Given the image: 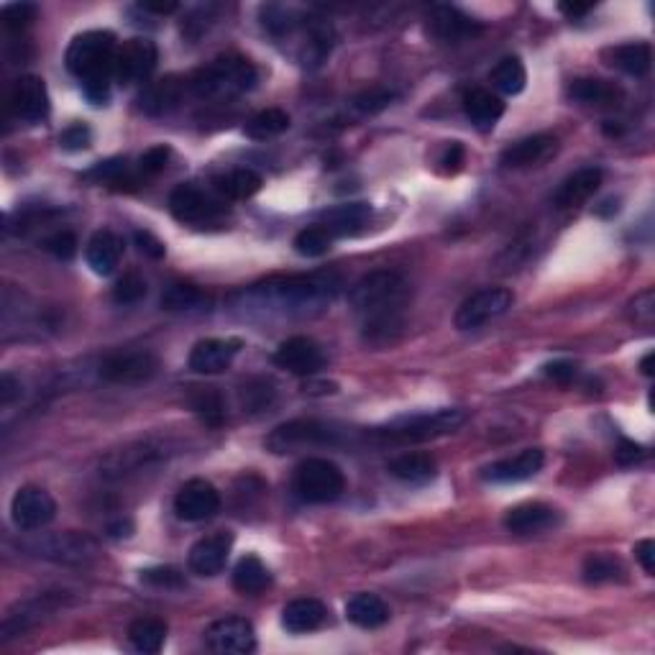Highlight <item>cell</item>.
I'll return each instance as SVG.
<instances>
[{
	"label": "cell",
	"mask_w": 655,
	"mask_h": 655,
	"mask_svg": "<svg viewBox=\"0 0 655 655\" xmlns=\"http://www.w3.org/2000/svg\"><path fill=\"white\" fill-rule=\"evenodd\" d=\"M407 302L410 285L400 272L392 269L366 274L348 292V305L364 320V338L374 346L397 341L405 328Z\"/></svg>",
	"instance_id": "obj_1"
},
{
	"label": "cell",
	"mask_w": 655,
	"mask_h": 655,
	"mask_svg": "<svg viewBox=\"0 0 655 655\" xmlns=\"http://www.w3.org/2000/svg\"><path fill=\"white\" fill-rule=\"evenodd\" d=\"M116 52V36L111 31H85L77 34L67 47V70L82 82V90L93 105H105L111 98Z\"/></svg>",
	"instance_id": "obj_2"
},
{
	"label": "cell",
	"mask_w": 655,
	"mask_h": 655,
	"mask_svg": "<svg viewBox=\"0 0 655 655\" xmlns=\"http://www.w3.org/2000/svg\"><path fill=\"white\" fill-rule=\"evenodd\" d=\"M341 279L333 274H310V277L269 279L264 285H254L244 292L249 305L264 310H282V313H310L336 297Z\"/></svg>",
	"instance_id": "obj_3"
},
{
	"label": "cell",
	"mask_w": 655,
	"mask_h": 655,
	"mask_svg": "<svg viewBox=\"0 0 655 655\" xmlns=\"http://www.w3.org/2000/svg\"><path fill=\"white\" fill-rule=\"evenodd\" d=\"M256 85V67L244 57H218L187 80L195 98L231 100Z\"/></svg>",
	"instance_id": "obj_4"
},
{
	"label": "cell",
	"mask_w": 655,
	"mask_h": 655,
	"mask_svg": "<svg viewBox=\"0 0 655 655\" xmlns=\"http://www.w3.org/2000/svg\"><path fill=\"white\" fill-rule=\"evenodd\" d=\"M466 423V410L458 407H443V410L420 412V415H407V418H397L389 425L379 428L377 433L384 441L392 443H425L441 435L456 433L461 425Z\"/></svg>",
	"instance_id": "obj_5"
},
{
	"label": "cell",
	"mask_w": 655,
	"mask_h": 655,
	"mask_svg": "<svg viewBox=\"0 0 655 655\" xmlns=\"http://www.w3.org/2000/svg\"><path fill=\"white\" fill-rule=\"evenodd\" d=\"M292 489L302 502L310 505H328L338 499L346 489V476L328 458H305L295 469Z\"/></svg>",
	"instance_id": "obj_6"
},
{
	"label": "cell",
	"mask_w": 655,
	"mask_h": 655,
	"mask_svg": "<svg viewBox=\"0 0 655 655\" xmlns=\"http://www.w3.org/2000/svg\"><path fill=\"white\" fill-rule=\"evenodd\" d=\"M341 430L320 420H292L269 433L267 448L272 453H287L305 446H341Z\"/></svg>",
	"instance_id": "obj_7"
},
{
	"label": "cell",
	"mask_w": 655,
	"mask_h": 655,
	"mask_svg": "<svg viewBox=\"0 0 655 655\" xmlns=\"http://www.w3.org/2000/svg\"><path fill=\"white\" fill-rule=\"evenodd\" d=\"M512 302H515V295H512L507 287H484V290L474 292V295L466 297V300L458 305L453 325H456L458 331L482 328V325L502 318V315L512 308Z\"/></svg>",
	"instance_id": "obj_8"
},
{
	"label": "cell",
	"mask_w": 655,
	"mask_h": 655,
	"mask_svg": "<svg viewBox=\"0 0 655 655\" xmlns=\"http://www.w3.org/2000/svg\"><path fill=\"white\" fill-rule=\"evenodd\" d=\"M169 210L180 223L203 226V223L218 221L226 213V200L195 185H180L169 195Z\"/></svg>",
	"instance_id": "obj_9"
},
{
	"label": "cell",
	"mask_w": 655,
	"mask_h": 655,
	"mask_svg": "<svg viewBox=\"0 0 655 655\" xmlns=\"http://www.w3.org/2000/svg\"><path fill=\"white\" fill-rule=\"evenodd\" d=\"M159 369V359L151 351H116V354L105 356L100 364V379L111 384H144L149 382Z\"/></svg>",
	"instance_id": "obj_10"
},
{
	"label": "cell",
	"mask_w": 655,
	"mask_h": 655,
	"mask_svg": "<svg viewBox=\"0 0 655 655\" xmlns=\"http://www.w3.org/2000/svg\"><path fill=\"white\" fill-rule=\"evenodd\" d=\"M159 52L157 44L149 39H128L123 41L116 52L113 64V77L121 85H134V82L149 80L151 72L157 70Z\"/></svg>",
	"instance_id": "obj_11"
},
{
	"label": "cell",
	"mask_w": 655,
	"mask_h": 655,
	"mask_svg": "<svg viewBox=\"0 0 655 655\" xmlns=\"http://www.w3.org/2000/svg\"><path fill=\"white\" fill-rule=\"evenodd\" d=\"M54 515H57V502L41 487H21L11 502L13 525L24 533L47 528Z\"/></svg>",
	"instance_id": "obj_12"
},
{
	"label": "cell",
	"mask_w": 655,
	"mask_h": 655,
	"mask_svg": "<svg viewBox=\"0 0 655 655\" xmlns=\"http://www.w3.org/2000/svg\"><path fill=\"white\" fill-rule=\"evenodd\" d=\"M274 364L297 377H315L325 366V351L318 341L308 336H292L279 343L274 351Z\"/></svg>",
	"instance_id": "obj_13"
},
{
	"label": "cell",
	"mask_w": 655,
	"mask_h": 655,
	"mask_svg": "<svg viewBox=\"0 0 655 655\" xmlns=\"http://www.w3.org/2000/svg\"><path fill=\"white\" fill-rule=\"evenodd\" d=\"M8 108L18 121L39 123L49 116V93L44 80L36 75L18 77L8 95Z\"/></svg>",
	"instance_id": "obj_14"
},
{
	"label": "cell",
	"mask_w": 655,
	"mask_h": 655,
	"mask_svg": "<svg viewBox=\"0 0 655 655\" xmlns=\"http://www.w3.org/2000/svg\"><path fill=\"white\" fill-rule=\"evenodd\" d=\"M221 494L205 479H190L174 497V512L185 522H203L218 515Z\"/></svg>",
	"instance_id": "obj_15"
},
{
	"label": "cell",
	"mask_w": 655,
	"mask_h": 655,
	"mask_svg": "<svg viewBox=\"0 0 655 655\" xmlns=\"http://www.w3.org/2000/svg\"><path fill=\"white\" fill-rule=\"evenodd\" d=\"M210 650L226 655H246L256 650V635L254 625L244 617H226L208 627L205 632Z\"/></svg>",
	"instance_id": "obj_16"
},
{
	"label": "cell",
	"mask_w": 655,
	"mask_h": 655,
	"mask_svg": "<svg viewBox=\"0 0 655 655\" xmlns=\"http://www.w3.org/2000/svg\"><path fill=\"white\" fill-rule=\"evenodd\" d=\"M428 29L441 44H464L482 34V24L453 6H433L428 13Z\"/></svg>",
	"instance_id": "obj_17"
},
{
	"label": "cell",
	"mask_w": 655,
	"mask_h": 655,
	"mask_svg": "<svg viewBox=\"0 0 655 655\" xmlns=\"http://www.w3.org/2000/svg\"><path fill=\"white\" fill-rule=\"evenodd\" d=\"M231 545L233 535L228 533V530L213 533L208 535V538H200L198 543L190 548L187 566H190L192 574L198 576H218L226 569V561L228 556H231Z\"/></svg>",
	"instance_id": "obj_18"
},
{
	"label": "cell",
	"mask_w": 655,
	"mask_h": 655,
	"mask_svg": "<svg viewBox=\"0 0 655 655\" xmlns=\"http://www.w3.org/2000/svg\"><path fill=\"white\" fill-rule=\"evenodd\" d=\"M241 351L238 338H205L190 351V369L198 374H221Z\"/></svg>",
	"instance_id": "obj_19"
},
{
	"label": "cell",
	"mask_w": 655,
	"mask_h": 655,
	"mask_svg": "<svg viewBox=\"0 0 655 655\" xmlns=\"http://www.w3.org/2000/svg\"><path fill=\"white\" fill-rule=\"evenodd\" d=\"M545 464V453L540 448H525L517 456L497 461V464L484 469V479L494 484H517L525 479H533Z\"/></svg>",
	"instance_id": "obj_20"
},
{
	"label": "cell",
	"mask_w": 655,
	"mask_h": 655,
	"mask_svg": "<svg viewBox=\"0 0 655 655\" xmlns=\"http://www.w3.org/2000/svg\"><path fill=\"white\" fill-rule=\"evenodd\" d=\"M558 522H561L558 510L543 502H525V505L512 507L505 515V528L512 535H540L556 528Z\"/></svg>",
	"instance_id": "obj_21"
},
{
	"label": "cell",
	"mask_w": 655,
	"mask_h": 655,
	"mask_svg": "<svg viewBox=\"0 0 655 655\" xmlns=\"http://www.w3.org/2000/svg\"><path fill=\"white\" fill-rule=\"evenodd\" d=\"M558 141L553 139L551 134H535L528 136V139L515 141L512 146H507L502 151V164L510 169H522V167H538V164L548 162V159L556 154Z\"/></svg>",
	"instance_id": "obj_22"
},
{
	"label": "cell",
	"mask_w": 655,
	"mask_h": 655,
	"mask_svg": "<svg viewBox=\"0 0 655 655\" xmlns=\"http://www.w3.org/2000/svg\"><path fill=\"white\" fill-rule=\"evenodd\" d=\"M190 90L187 87V80H180V77H164V80L151 82L149 87L141 95V111L146 116H167V113L177 111L180 103L185 100V93Z\"/></svg>",
	"instance_id": "obj_23"
},
{
	"label": "cell",
	"mask_w": 655,
	"mask_h": 655,
	"mask_svg": "<svg viewBox=\"0 0 655 655\" xmlns=\"http://www.w3.org/2000/svg\"><path fill=\"white\" fill-rule=\"evenodd\" d=\"M599 185H602V169L597 167L579 169V172L571 174L569 180L558 187V192L553 195V203H556V208L561 210L579 208V205H584L586 200L592 198L594 192L599 190Z\"/></svg>",
	"instance_id": "obj_24"
},
{
	"label": "cell",
	"mask_w": 655,
	"mask_h": 655,
	"mask_svg": "<svg viewBox=\"0 0 655 655\" xmlns=\"http://www.w3.org/2000/svg\"><path fill=\"white\" fill-rule=\"evenodd\" d=\"M121 254H123V241L113 231H98L93 233L90 241H87V249H85L87 267L93 269L95 274H100V277H108V274L116 272Z\"/></svg>",
	"instance_id": "obj_25"
},
{
	"label": "cell",
	"mask_w": 655,
	"mask_h": 655,
	"mask_svg": "<svg viewBox=\"0 0 655 655\" xmlns=\"http://www.w3.org/2000/svg\"><path fill=\"white\" fill-rule=\"evenodd\" d=\"M371 205L369 203H343L336 208H328L320 215V226L331 236H354L369 223Z\"/></svg>",
	"instance_id": "obj_26"
},
{
	"label": "cell",
	"mask_w": 655,
	"mask_h": 655,
	"mask_svg": "<svg viewBox=\"0 0 655 655\" xmlns=\"http://www.w3.org/2000/svg\"><path fill=\"white\" fill-rule=\"evenodd\" d=\"M609 67L625 72L630 77H645L653 67V49L648 41H630V44H620L604 52Z\"/></svg>",
	"instance_id": "obj_27"
},
{
	"label": "cell",
	"mask_w": 655,
	"mask_h": 655,
	"mask_svg": "<svg viewBox=\"0 0 655 655\" xmlns=\"http://www.w3.org/2000/svg\"><path fill=\"white\" fill-rule=\"evenodd\" d=\"M325 604L318 599H295L282 609V627L292 635H305V632L318 630L325 622Z\"/></svg>",
	"instance_id": "obj_28"
},
{
	"label": "cell",
	"mask_w": 655,
	"mask_h": 655,
	"mask_svg": "<svg viewBox=\"0 0 655 655\" xmlns=\"http://www.w3.org/2000/svg\"><path fill=\"white\" fill-rule=\"evenodd\" d=\"M387 471L405 484H428L438 474V464L428 453H402L389 461Z\"/></svg>",
	"instance_id": "obj_29"
},
{
	"label": "cell",
	"mask_w": 655,
	"mask_h": 655,
	"mask_svg": "<svg viewBox=\"0 0 655 655\" xmlns=\"http://www.w3.org/2000/svg\"><path fill=\"white\" fill-rule=\"evenodd\" d=\"M346 617L361 630H377L389 622V607L377 594H354L346 604Z\"/></svg>",
	"instance_id": "obj_30"
},
{
	"label": "cell",
	"mask_w": 655,
	"mask_h": 655,
	"mask_svg": "<svg viewBox=\"0 0 655 655\" xmlns=\"http://www.w3.org/2000/svg\"><path fill=\"white\" fill-rule=\"evenodd\" d=\"M464 113L469 121L479 128H492L499 118L505 116V103L502 98L484 87H474L464 95Z\"/></svg>",
	"instance_id": "obj_31"
},
{
	"label": "cell",
	"mask_w": 655,
	"mask_h": 655,
	"mask_svg": "<svg viewBox=\"0 0 655 655\" xmlns=\"http://www.w3.org/2000/svg\"><path fill=\"white\" fill-rule=\"evenodd\" d=\"M41 556L54 558V561L64 563H82L85 558L95 556V543L87 535L77 533H62L54 535L47 545H39Z\"/></svg>",
	"instance_id": "obj_32"
},
{
	"label": "cell",
	"mask_w": 655,
	"mask_h": 655,
	"mask_svg": "<svg viewBox=\"0 0 655 655\" xmlns=\"http://www.w3.org/2000/svg\"><path fill=\"white\" fill-rule=\"evenodd\" d=\"M569 98L586 105H615L622 100V87L597 77H579L569 85Z\"/></svg>",
	"instance_id": "obj_33"
},
{
	"label": "cell",
	"mask_w": 655,
	"mask_h": 655,
	"mask_svg": "<svg viewBox=\"0 0 655 655\" xmlns=\"http://www.w3.org/2000/svg\"><path fill=\"white\" fill-rule=\"evenodd\" d=\"M213 190L223 200H246L261 190V177L254 169H231L213 180Z\"/></svg>",
	"instance_id": "obj_34"
},
{
	"label": "cell",
	"mask_w": 655,
	"mask_h": 655,
	"mask_svg": "<svg viewBox=\"0 0 655 655\" xmlns=\"http://www.w3.org/2000/svg\"><path fill=\"white\" fill-rule=\"evenodd\" d=\"M272 584V574L259 556H244L233 569V589L241 594H261Z\"/></svg>",
	"instance_id": "obj_35"
},
{
	"label": "cell",
	"mask_w": 655,
	"mask_h": 655,
	"mask_svg": "<svg viewBox=\"0 0 655 655\" xmlns=\"http://www.w3.org/2000/svg\"><path fill=\"white\" fill-rule=\"evenodd\" d=\"M164 456V446H151V443H139L134 448H126L121 453H113L108 461H105V469L108 474H131V471H139L141 466H146L149 461H159Z\"/></svg>",
	"instance_id": "obj_36"
},
{
	"label": "cell",
	"mask_w": 655,
	"mask_h": 655,
	"mask_svg": "<svg viewBox=\"0 0 655 655\" xmlns=\"http://www.w3.org/2000/svg\"><path fill=\"white\" fill-rule=\"evenodd\" d=\"M128 640L139 653H159L167 640V625L162 620H151V617L136 620L128 627Z\"/></svg>",
	"instance_id": "obj_37"
},
{
	"label": "cell",
	"mask_w": 655,
	"mask_h": 655,
	"mask_svg": "<svg viewBox=\"0 0 655 655\" xmlns=\"http://www.w3.org/2000/svg\"><path fill=\"white\" fill-rule=\"evenodd\" d=\"M489 80L502 95H520L528 85V72H525V64L517 57H505L494 67Z\"/></svg>",
	"instance_id": "obj_38"
},
{
	"label": "cell",
	"mask_w": 655,
	"mask_h": 655,
	"mask_svg": "<svg viewBox=\"0 0 655 655\" xmlns=\"http://www.w3.org/2000/svg\"><path fill=\"white\" fill-rule=\"evenodd\" d=\"M287 128H290V116L285 111H279V108H267V111L256 113L254 118L246 126V136L256 141H267L274 139V136L285 134Z\"/></svg>",
	"instance_id": "obj_39"
},
{
	"label": "cell",
	"mask_w": 655,
	"mask_h": 655,
	"mask_svg": "<svg viewBox=\"0 0 655 655\" xmlns=\"http://www.w3.org/2000/svg\"><path fill=\"white\" fill-rule=\"evenodd\" d=\"M622 576L625 566L612 553H592L584 561V581L589 584H609V581H620Z\"/></svg>",
	"instance_id": "obj_40"
},
{
	"label": "cell",
	"mask_w": 655,
	"mask_h": 655,
	"mask_svg": "<svg viewBox=\"0 0 655 655\" xmlns=\"http://www.w3.org/2000/svg\"><path fill=\"white\" fill-rule=\"evenodd\" d=\"M190 402L195 415H198L205 425H210V428H221L223 420H226V405H223V397L218 389L215 387L200 389V392L192 395Z\"/></svg>",
	"instance_id": "obj_41"
},
{
	"label": "cell",
	"mask_w": 655,
	"mask_h": 655,
	"mask_svg": "<svg viewBox=\"0 0 655 655\" xmlns=\"http://www.w3.org/2000/svg\"><path fill=\"white\" fill-rule=\"evenodd\" d=\"M277 400V389L269 379H251L241 387V405L246 412H267Z\"/></svg>",
	"instance_id": "obj_42"
},
{
	"label": "cell",
	"mask_w": 655,
	"mask_h": 655,
	"mask_svg": "<svg viewBox=\"0 0 655 655\" xmlns=\"http://www.w3.org/2000/svg\"><path fill=\"white\" fill-rule=\"evenodd\" d=\"M210 297L195 285H169L162 295L164 310H195L203 308Z\"/></svg>",
	"instance_id": "obj_43"
},
{
	"label": "cell",
	"mask_w": 655,
	"mask_h": 655,
	"mask_svg": "<svg viewBox=\"0 0 655 655\" xmlns=\"http://www.w3.org/2000/svg\"><path fill=\"white\" fill-rule=\"evenodd\" d=\"M333 236L325 231L323 226H308L302 228L295 236V251L300 256H308V259H318V256H325L331 251Z\"/></svg>",
	"instance_id": "obj_44"
},
{
	"label": "cell",
	"mask_w": 655,
	"mask_h": 655,
	"mask_svg": "<svg viewBox=\"0 0 655 655\" xmlns=\"http://www.w3.org/2000/svg\"><path fill=\"white\" fill-rule=\"evenodd\" d=\"M144 297H146V282L144 277L136 272L123 274V277L116 282V287H113V300H116L118 305H136V302L144 300Z\"/></svg>",
	"instance_id": "obj_45"
},
{
	"label": "cell",
	"mask_w": 655,
	"mask_h": 655,
	"mask_svg": "<svg viewBox=\"0 0 655 655\" xmlns=\"http://www.w3.org/2000/svg\"><path fill=\"white\" fill-rule=\"evenodd\" d=\"M167 159H169L167 146H154V149H149L144 157L139 159V164H136L134 180L139 182V180H149V177H157V174L167 167Z\"/></svg>",
	"instance_id": "obj_46"
},
{
	"label": "cell",
	"mask_w": 655,
	"mask_h": 655,
	"mask_svg": "<svg viewBox=\"0 0 655 655\" xmlns=\"http://www.w3.org/2000/svg\"><path fill=\"white\" fill-rule=\"evenodd\" d=\"M141 581L157 589H182L185 586V576L182 571L172 569V566H154V569L141 571Z\"/></svg>",
	"instance_id": "obj_47"
},
{
	"label": "cell",
	"mask_w": 655,
	"mask_h": 655,
	"mask_svg": "<svg viewBox=\"0 0 655 655\" xmlns=\"http://www.w3.org/2000/svg\"><path fill=\"white\" fill-rule=\"evenodd\" d=\"M397 95L392 90H384V87H374V90H366V93L356 95L354 108L359 113H379L384 111L387 105H392Z\"/></svg>",
	"instance_id": "obj_48"
},
{
	"label": "cell",
	"mask_w": 655,
	"mask_h": 655,
	"mask_svg": "<svg viewBox=\"0 0 655 655\" xmlns=\"http://www.w3.org/2000/svg\"><path fill=\"white\" fill-rule=\"evenodd\" d=\"M36 18V6L34 3H8L3 8V26L8 31H21L31 24Z\"/></svg>",
	"instance_id": "obj_49"
},
{
	"label": "cell",
	"mask_w": 655,
	"mask_h": 655,
	"mask_svg": "<svg viewBox=\"0 0 655 655\" xmlns=\"http://www.w3.org/2000/svg\"><path fill=\"white\" fill-rule=\"evenodd\" d=\"M41 246H44L49 254L57 256V259H62V261H70L72 256L77 254V238H75V233H70V231L52 233V236L44 238V244Z\"/></svg>",
	"instance_id": "obj_50"
},
{
	"label": "cell",
	"mask_w": 655,
	"mask_h": 655,
	"mask_svg": "<svg viewBox=\"0 0 655 655\" xmlns=\"http://www.w3.org/2000/svg\"><path fill=\"white\" fill-rule=\"evenodd\" d=\"M59 144H62V149L67 151H82L93 144V131H90L85 123H72V126H67L62 131Z\"/></svg>",
	"instance_id": "obj_51"
},
{
	"label": "cell",
	"mask_w": 655,
	"mask_h": 655,
	"mask_svg": "<svg viewBox=\"0 0 655 655\" xmlns=\"http://www.w3.org/2000/svg\"><path fill=\"white\" fill-rule=\"evenodd\" d=\"M632 318L640 325H650L655 320V290L640 292L635 300H632Z\"/></svg>",
	"instance_id": "obj_52"
},
{
	"label": "cell",
	"mask_w": 655,
	"mask_h": 655,
	"mask_svg": "<svg viewBox=\"0 0 655 655\" xmlns=\"http://www.w3.org/2000/svg\"><path fill=\"white\" fill-rule=\"evenodd\" d=\"M543 374L548 379H553L556 384H571L576 379V374H579V369H576V364H571V361H551V364H545Z\"/></svg>",
	"instance_id": "obj_53"
},
{
	"label": "cell",
	"mask_w": 655,
	"mask_h": 655,
	"mask_svg": "<svg viewBox=\"0 0 655 655\" xmlns=\"http://www.w3.org/2000/svg\"><path fill=\"white\" fill-rule=\"evenodd\" d=\"M134 244L139 246L141 254H146L149 259H162V256L167 254V249H164L162 241H159V238L154 236V233H149V231H136L134 233Z\"/></svg>",
	"instance_id": "obj_54"
},
{
	"label": "cell",
	"mask_w": 655,
	"mask_h": 655,
	"mask_svg": "<svg viewBox=\"0 0 655 655\" xmlns=\"http://www.w3.org/2000/svg\"><path fill=\"white\" fill-rule=\"evenodd\" d=\"M645 456H648V451H645L640 443H632V441H620V446H617L615 451V461L620 466H635L640 464Z\"/></svg>",
	"instance_id": "obj_55"
},
{
	"label": "cell",
	"mask_w": 655,
	"mask_h": 655,
	"mask_svg": "<svg viewBox=\"0 0 655 655\" xmlns=\"http://www.w3.org/2000/svg\"><path fill=\"white\" fill-rule=\"evenodd\" d=\"M635 558L640 561V566H643V571L648 576L655 574V543L653 540H640L638 545H635Z\"/></svg>",
	"instance_id": "obj_56"
},
{
	"label": "cell",
	"mask_w": 655,
	"mask_h": 655,
	"mask_svg": "<svg viewBox=\"0 0 655 655\" xmlns=\"http://www.w3.org/2000/svg\"><path fill=\"white\" fill-rule=\"evenodd\" d=\"M464 159H466L464 146L458 144V141H453V144H448V149L443 151L441 164H443V169H446V172H458V169H461V164H464Z\"/></svg>",
	"instance_id": "obj_57"
},
{
	"label": "cell",
	"mask_w": 655,
	"mask_h": 655,
	"mask_svg": "<svg viewBox=\"0 0 655 655\" xmlns=\"http://www.w3.org/2000/svg\"><path fill=\"white\" fill-rule=\"evenodd\" d=\"M18 395H21V384L13 379V374H3V379H0V402H3V407L11 405Z\"/></svg>",
	"instance_id": "obj_58"
},
{
	"label": "cell",
	"mask_w": 655,
	"mask_h": 655,
	"mask_svg": "<svg viewBox=\"0 0 655 655\" xmlns=\"http://www.w3.org/2000/svg\"><path fill=\"white\" fill-rule=\"evenodd\" d=\"M558 11L574 21V18H584L586 13H592L594 6H592V3H561V6H558Z\"/></svg>",
	"instance_id": "obj_59"
},
{
	"label": "cell",
	"mask_w": 655,
	"mask_h": 655,
	"mask_svg": "<svg viewBox=\"0 0 655 655\" xmlns=\"http://www.w3.org/2000/svg\"><path fill=\"white\" fill-rule=\"evenodd\" d=\"M141 11L157 13V16H167V13L177 11V3H141Z\"/></svg>",
	"instance_id": "obj_60"
},
{
	"label": "cell",
	"mask_w": 655,
	"mask_h": 655,
	"mask_svg": "<svg viewBox=\"0 0 655 655\" xmlns=\"http://www.w3.org/2000/svg\"><path fill=\"white\" fill-rule=\"evenodd\" d=\"M131 530H134V525H131L128 520H118V522H111V525H108V535H113V538H128Z\"/></svg>",
	"instance_id": "obj_61"
},
{
	"label": "cell",
	"mask_w": 655,
	"mask_h": 655,
	"mask_svg": "<svg viewBox=\"0 0 655 655\" xmlns=\"http://www.w3.org/2000/svg\"><path fill=\"white\" fill-rule=\"evenodd\" d=\"M617 210H620V200L609 198V200H604L602 205H599L597 215H599V218H609V215H615Z\"/></svg>",
	"instance_id": "obj_62"
},
{
	"label": "cell",
	"mask_w": 655,
	"mask_h": 655,
	"mask_svg": "<svg viewBox=\"0 0 655 655\" xmlns=\"http://www.w3.org/2000/svg\"><path fill=\"white\" fill-rule=\"evenodd\" d=\"M640 369H643L645 377H653V351L643 356V361H640Z\"/></svg>",
	"instance_id": "obj_63"
}]
</instances>
